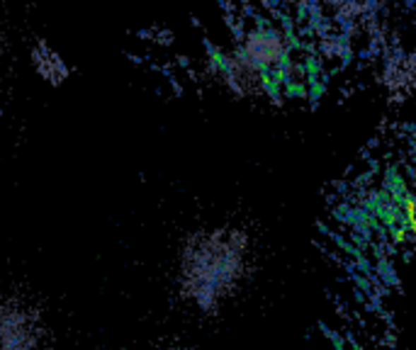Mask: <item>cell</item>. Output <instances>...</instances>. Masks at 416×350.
I'll list each match as a JSON object with an SVG mask.
<instances>
[{
    "mask_svg": "<svg viewBox=\"0 0 416 350\" xmlns=\"http://www.w3.org/2000/svg\"><path fill=\"white\" fill-rule=\"evenodd\" d=\"M397 217L404 222L407 234H412V239L416 241V183H414V188H409L407 193H404V205Z\"/></svg>",
    "mask_w": 416,
    "mask_h": 350,
    "instance_id": "3",
    "label": "cell"
},
{
    "mask_svg": "<svg viewBox=\"0 0 416 350\" xmlns=\"http://www.w3.org/2000/svg\"><path fill=\"white\" fill-rule=\"evenodd\" d=\"M42 316L20 294L0 289V350H40Z\"/></svg>",
    "mask_w": 416,
    "mask_h": 350,
    "instance_id": "2",
    "label": "cell"
},
{
    "mask_svg": "<svg viewBox=\"0 0 416 350\" xmlns=\"http://www.w3.org/2000/svg\"><path fill=\"white\" fill-rule=\"evenodd\" d=\"M249 267V234L232 224H219L185 239L175 265V282L188 304L200 311H215L244 284Z\"/></svg>",
    "mask_w": 416,
    "mask_h": 350,
    "instance_id": "1",
    "label": "cell"
}]
</instances>
